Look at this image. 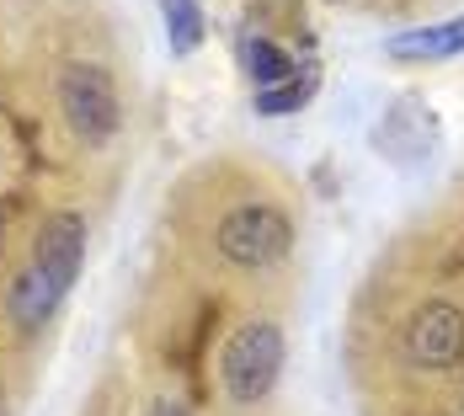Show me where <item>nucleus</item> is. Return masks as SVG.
<instances>
[{
	"mask_svg": "<svg viewBox=\"0 0 464 416\" xmlns=\"http://www.w3.org/2000/svg\"><path fill=\"white\" fill-rule=\"evenodd\" d=\"M283 373V331L273 321H246L235 325V336L219 353V379L230 390L235 406H256L273 395Z\"/></svg>",
	"mask_w": 464,
	"mask_h": 416,
	"instance_id": "obj_1",
	"label": "nucleus"
},
{
	"mask_svg": "<svg viewBox=\"0 0 464 416\" xmlns=\"http://www.w3.org/2000/svg\"><path fill=\"white\" fill-rule=\"evenodd\" d=\"M464 48V16L459 22H443V27H427V33H406V38H390V53L401 59H438V53H459Z\"/></svg>",
	"mask_w": 464,
	"mask_h": 416,
	"instance_id": "obj_6",
	"label": "nucleus"
},
{
	"mask_svg": "<svg viewBox=\"0 0 464 416\" xmlns=\"http://www.w3.org/2000/svg\"><path fill=\"white\" fill-rule=\"evenodd\" d=\"M144 416H192V411H187L182 401H171V395H160V401H150V411H144Z\"/></svg>",
	"mask_w": 464,
	"mask_h": 416,
	"instance_id": "obj_10",
	"label": "nucleus"
},
{
	"mask_svg": "<svg viewBox=\"0 0 464 416\" xmlns=\"http://www.w3.org/2000/svg\"><path fill=\"white\" fill-rule=\"evenodd\" d=\"M464 353V310L449 299H427L406 321V363L411 369H449Z\"/></svg>",
	"mask_w": 464,
	"mask_h": 416,
	"instance_id": "obj_4",
	"label": "nucleus"
},
{
	"mask_svg": "<svg viewBox=\"0 0 464 416\" xmlns=\"http://www.w3.org/2000/svg\"><path fill=\"white\" fill-rule=\"evenodd\" d=\"M59 112L75 129V139H86V144H107L118 134L123 107H118V86H112L107 64H92V59L64 64L59 70Z\"/></svg>",
	"mask_w": 464,
	"mask_h": 416,
	"instance_id": "obj_2",
	"label": "nucleus"
},
{
	"mask_svg": "<svg viewBox=\"0 0 464 416\" xmlns=\"http://www.w3.org/2000/svg\"><path fill=\"white\" fill-rule=\"evenodd\" d=\"M160 11H166V33H171L177 53H192V48L203 44V11H198V0H160Z\"/></svg>",
	"mask_w": 464,
	"mask_h": 416,
	"instance_id": "obj_8",
	"label": "nucleus"
},
{
	"mask_svg": "<svg viewBox=\"0 0 464 416\" xmlns=\"http://www.w3.org/2000/svg\"><path fill=\"white\" fill-rule=\"evenodd\" d=\"M214 246H219V256L230 262V267H273L288 256V246H294V225H288V214L273 208V203H240L230 208L225 219H219V230H214Z\"/></svg>",
	"mask_w": 464,
	"mask_h": 416,
	"instance_id": "obj_3",
	"label": "nucleus"
},
{
	"mask_svg": "<svg viewBox=\"0 0 464 416\" xmlns=\"http://www.w3.org/2000/svg\"><path fill=\"white\" fill-rule=\"evenodd\" d=\"M81 262H86V219L81 214H48L27 267L44 273L59 294H70V283L81 277Z\"/></svg>",
	"mask_w": 464,
	"mask_h": 416,
	"instance_id": "obj_5",
	"label": "nucleus"
},
{
	"mask_svg": "<svg viewBox=\"0 0 464 416\" xmlns=\"http://www.w3.org/2000/svg\"><path fill=\"white\" fill-rule=\"evenodd\" d=\"M310 86H315V81H283V86H267V92H256V112H262V118L299 112V107L310 102Z\"/></svg>",
	"mask_w": 464,
	"mask_h": 416,
	"instance_id": "obj_9",
	"label": "nucleus"
},
{
	"mask_svg": "<svg viewBox=\"0 0 464 416\" xmlns=\"http://www.w3.org/2000/svg\"><path fill=\"white\" fill-rule=\"evenodd\" d=\"M246 70H251V81H256V92H267V86H283V81H294V59L283 53L273 38H251L246 44Z\"/></svg>",
	"mask_w": 464,
	"mask_h": 416,
	"instance_id": "obj_7",
	"label": "nucleus"
}]
</instances>
